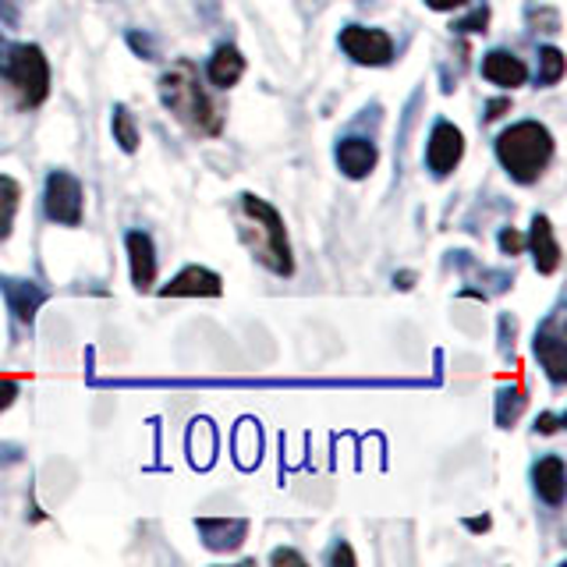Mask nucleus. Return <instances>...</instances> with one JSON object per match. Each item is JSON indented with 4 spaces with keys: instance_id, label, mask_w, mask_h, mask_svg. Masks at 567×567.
<instances>
[{
    "instance_id": "nucleus-1",
    "label": "nucleus",
    "mask_w": 567,
    "mask_h": 567,
    "mask_svg": "<svg viewBox=\"0 0 567 567\" xmlns=\"http://www.w3.org/2000/svg\"><path fill=\"white\" fill-rule=\"evenodd\" d=\"M159 100L167 111L185 124L192 135L213 138L224 128V106L206 93L199 79V68L192 61H174L164 75H159Z\"/></svg>"
},
{
    "instance_id": "nucleus-2",
    "label": "nucleus",
    "mask_w": 567,
    "mask_h": 567,
    "mask_svg": "<svg viewBox=\"0 0 567 567\" xmlns=\"http://www.w3.org/2000/svg\"><path fill=\"white\" fill-rule=\"evenodd\" d=\"M235 220H238V235H241L245 248L252 252L256 262H262L266 270L277 274V277L295 274V259H291L288 230H284V217L270 203L259 199V195H252V192H245V195H238Z\"/></svg>"
},
{
    "instance_id": "nucleus-3",
    "label": "nucleus",
    "mask_w": 567,
    "mask_h": 567,
    "mask_svg": "<svg viewBox=\"0 0 567 567\" xmlns=\"http://www.w3.org/2000/svg\"><path fill=\"white\" fill-rule=\"evenodd\" d=\"M496 159L514 177V182L532 185L554 159V135L539 121H518L496 138Z\"/></svg>"
},
{
    "instance_id": "nucleus-4",
    "label": "nucleus",
    "mask_w": 567,
    "mask_h": 567,
    "mask_svg": "<svg viewBox=\"0 0 567 567\" xmlns=\"http://www.w3.org/2000/svg\"><path fill=\"white\" fill-rule=\"evenodd\" d=\"M0 71L11 82L22 106H40L50 96V64L43 58V50L35 43L22 47H4V58H0Z\"/></svg>"
},
{
    "instance_id": "nucleus-5",
    "label": "nucleus",
    "mask_w": 567,
    "mask_h": 567,
    "mask_svg": "<svg viewBox=\"0 0 567 567\" xmlns=\"http://www.w3.org/2000/svg\"><path fill=\"white\" fill-rule=\"evenodd\" d=\"M43 206H47V217L53 224L79 227L82 224V209H85L82 182L75 174H68V171H50L47 192H43Z\"/></svg>"
},
{
    "instance_id": "nucleus-6",
    "label": "nucleus",
    "mask_w": 567,
    "mask_h": 567,
    "mask_svg": "<svg viewBox=\"0 0 567 567\" xmlns=\"http://www.w3.org/2000/svg\"><path fill=\"white\" fill-rule=\"evenodd\" d=\"M341 47L354 64H369V68L390 64V58H394V40L383 29L348 25L341 32Z\"/></svg>"
},
{
    "instance_id": "nucleus-7",
    "label": "nucleus",
    "mask_w": 567,
    "mask_h": 567,
    "mask_svg": "<svg viewBox=\"0 0 567 567\" xmlns=\"http://www.w3.org/2000/svg\"><path fill=\"white\" fill-rule=\"evenodd\" d=\"M461 156H465V135H461L451 121H436L430 132V146H425V164L433 174H451Z\"/></svg>"
},
{
    "instance_id": "nucleus-8",
    "label": "nucleus",
    "mask_w": 567,
    "mask_h": 567,
    "mask_svg": "<svg viewBox=\"0 0 567 567\" xmlns=\"http://www.w3.org/2000/svg\"><path fill=\"white\" fill-rule=\"evenodd\" d=\"M536 359L543 362L546 377L554 383L567 380V344H564V333H560V319H546L536 333Z\"/></svg>"
},
{
    "instance_id": "nucleus-9",
    "label": "nucleus",
    "mask_w": 567,
    "mask_h": 567,
    "mask_svg": "<svg viewBox=\"0 0 567 567\" xmlns=\"http://www.w3.org/2000/svg\"><path fill=\"white\" fill-rule=\"evenodd\" d=\"M224 291L220 274L206 270V266H185L167 288H159L164 298H217Z\"/></svg>"
},
{
    "instance_id": "nucleus-10",
    "label": "nucleus",
    "mask_w": 567,
    "mask_h": 567,
    "mask_svg": "<svg viewBox=\"0 0 567 567\" xmlns=\"http://www.w3.org/2000/svg\"><path fill=\"white\" fill-rule=\"evenodd\" d=\"M0 291H4L8 309L14 312L18 323L32 327L35 312H40V306L47 301V291L40 288V284H32V280H14V277H0Z\"/></svg>"
},
{
    "instance_id": "nucleus-11",
    "label": "nucleus",
    "mask_w": 567,
    "mask_h": 567,
    "mask_svg": "<svg viewBox=\"0 0 567 567\" xmlns=\"http://www.w3.org/2000/svg\"><path fill=\"white\" fill-rule=\"evenodd\" d=\"M199 536L213 554H235L248 539V522L245 518H203Z\"/></svg>"
},
{
    "instance_id": "nucleus-12",
    "label": "nucleus",
    "mask_w": 567,
    "mask_h": 567,
    "mask_svg": "<svg viewBox=\"0 0 567 567\" xmlns=\"http://www.w3.org/2000/svg\"><path fill=\"white\" fill-rule=\"evenodd\" d=\"M128 262H132V284L138 291H150L156 280V248L146 230H128Z\"/></svg>"
},
{
    "instance_id": "nucleus-13",
    "label": "nucleus",
    "mask_w": 567,
    "mask_h": 567,
    "mask_svg": "<svg viewBox=\"0 0 567 567\" xmlns=\"http://www.w3.org/2000/svg\"><path fill=\"white\" fill-rule=\"evenodd\" d=\"M528 248H532V259H536L539 274H557V266H560V241L554 235V224H549V217L532 220Z\"/></svg>"
},
{
    "instance_id": "nucleus-14",
    "label": "nucleus",
    "mask_w": 567,
    "mask_h": 567,
    "mask_svg": "<svg viewBox=\"0 0 567 567\" xmlns=\"http://www.w3.org/2000/svg\"><path fill=\"white\" fill-rule=\"evenodd\" d=\"M377 159H380V153L369 138H344L341 146H337V167H341L351 182L369 177L372 167H377Z\"/></svg>"
},
{
    "instance_id": "nucleus-15",
    "label": "nucleus",
    "mask_w": 567,
    "mask_h": 567,
    "mask_svg": "<svg viewBox=\"0 0 567 567\" xmlns=\"http://www.w3.org/2000/svg\"><path fill=\"white\" fill-rule=\"evenodd\" d=\"M532 483H536V493L549 507H560L564 504V493H567V472H564V461L557 454L543 457L536 468H532Z\"/></svg>"
},
{
    "instance_id": "nucleus-16",
    "label": "nucleus",
    "mask_w": 567,
    "mask_h": 567,
    "mask_svg": "<svg viewBox=\"0 0 567 567\" xmlns=\"http://www.w3.org/2000/svg\"><path fill=\"white\" fill-rule=\"evenodd\" d=\"M483 75L501 89H518L528 79V68L511 50H493L483 58Z\"/></svg>"
},
{
    "instance_id": "nucleus-17",
    "label": "nucleus",
    "mask_w": 567,
    "mask_h": 567,
    "mask_svg": "<svg viewBox=\"0 0 567 567\" xmlns=\"http://www.w3.org/2000/svg\"><path fill=\"white\" fill-rule=\"evenodd\" d=\"M206 75L209 82L217 85V89H230V85H238L241 75H245V58H241V50L238 47H217V53L209 58V68H206Z\"/></svg>"
},
{
    "instance_id": "nucleus-18",
    "label": "nucleus",
    "mask_w": 567,
    "mask_h": 567,
    "mask_svg": "<svg viewBox=\"0 0 567 567\" xmlns=\"http://www.w3.org/2000/svg\"><path fill=\"white\" fill-rule=\"evenodd\" d=\"M18 203H22V185H18L14 177L0 174V241H4V238L11 235Z\"/></svg>"
},
{
    "instance_id": "nucleus-19",
    "label": "nucleus",
    "mask_w": 567,
    "mask_h": 567,
    "mask_svg": "<svg viewBox=\"0 0 567 567\" xmlns=\"http://www.w3.org/2000/svg\"><path fill=\"white\" fill-rule=\"evenodd\" d=\"M111 128H114V142L124 153H135L138 150V124L132 117V111L124 103H114V117H111Z\"/></svg>"
},
{
    "instance_id": "nucleus-20",
    "label": "nucleus",
    "mask_w": 567,
    "mask_h": 567,
    "mask_svg": "<svg viewBox=\"0 0 567 567\" xmlns=\"http://www.w3.org/2000/svg\"><path fill=\"white\" fill-rule=\"evenodd\" d=\"M525 408V390L522 386H504L501 398H496V422L504 425V430H511L514 422H518Z\"/></svg>"
},
{
    "instance_id": "nucleus-21",
    "label": "nucleus",
    "mask_w": 567,
    "mask_h": 567,
    "mask_svg": "<svg viewBox=\"0 0 567 567\" xmlns=\"http://www.w3.org/2000/svg\"><path fill=\"white\" fill-rule=\"evenodd\" d=\"M564 53L557 47L539 50V85H557L564 79Z\"/></svg>"
},
{
    "instance_id": "nucleus-22",
    "label": "nucleus",
    "mask_w": 567,
    "mask_h": 567,
    "mask_svg": "<svg viewBox=\"0 0 567 567\" xmlns=\"http://www.w3.org/2000/svg\"><path fill=\"white\" fill-rule=\"evenodd\" d=\"M522 248H525V238H522L514 227H504V230H501V252H504V256H518Z\"/></svg>"
},
{
    "instance_id": "nucleus-23",
    "label": "nucleus",
    "mask_w": 567,
    "mask_h": 567,
    "mask_svg": "<svg viewBox=\"0 0 567 567\" xmlns=\"http://www.w3.org/2000/svg\"><path fill=\"white\" fill-rule=\"evenodd\" d=\"M486 22H489V8H475L472 18L457 22V32H486Z\"/></svg>"
},
{
    "instance_id": "nucleus-24",
    "label": "nucleus",
    "mask_w": 567,
    "mask_h": 567,
    "mask_svg": "<svg viewBox=\"0 0 567 567\" xmlns=\"http://www.w3.org/2000/svg\"><path fill=\"white\" fill-rule=\"evenodd\" d=\"M270 564H277V567H280V564H295V567H306V557H301L298 549H284V546H280V549H274V554H270Z\"/></svg>"
},
{
    "instance_id": "nucleus-25",
    "label": "nucleus",
    "mask_w": 567,
    "mask_h": 567,
    "mask_svg": "<svg viewBox=\"0 0 567 567\" xmlns=\"http://www.w3.org/2000/svg\"><path fill=\"white\" fill-rule=\"evenodd\" d=\"M560 430V415H554V412H543L539 415V422H536V433H543V436H554Z\"/></svg>"
},
{
    "instance_id": "nucleus-26",
    "label": "nucleus",
    "mask_w": 567,
    "mask_h": 567,
    "mask_svg": "<svg viewBox=\"0 0 567 567\" xmlns=\"http://www.w3.org/2000/svg\"><path fill=\"white\" fill-rule=\"evenodd\" d=\"M18 398V383L14 380H0V412H8Z\"/></svg>"
},
{
    "instance_id": "nucleus-27",
    "label": "nucleus",
    "mask_w": 567,
    "mask_h": 567,
    "mask_svg": "<svg viewBox=\"0 0 567 567\" xmlns=\"http://www.w3.org/2000/svg\"><path fill=\"white\" fill-rule=\"evenodd\" d=\"M330 564H333V567H341V564H348V567H351V564H354L351 546H348V543H337V546L330 549Z\"/></svg>"
},
{
    "instance_id": "nucleus-28",
    "label": "nucleus",
    "mask_w": 567,
    "mask_h": 567,
    "mask_svg": "<svg viewBox=\"0 0 567 567\" xmlns=\"http://www.w3.org/2000/svg\"><path fill=\"white\" fill-rule=\"evenodd\" d=\"M507 111H511V100H493V103H486V121L504 117Z\"/></svg>"
},
{
    "instance_id": "nucleus-29",
    "label": "nucleus",
    "mask_w": 567,
    "mask_h": 567,
    "mask_svg": "<svg viewBox=\"0 0 567 567\" xmlns=\"http://www.w3.org/2000/svg\"><path fill=\"white\" fill-rule=\"evenodd\" d=\"M128 43H132L138 53H146V61H153V43H150V40H142L138 32H132V35H128Z\"/></svg>"
},
{
    "instance_id": "nucleus-30",
    "label": "nucleus",
    "mask_w": 567,
    "mask_h": 567,
    "mask_svg": "<svg viewBox=\"0 0 567 567\" xmlns=\"http://www.w3.org/2000/svg\"><path fill=\"white\" fill-rule=\"evenodd\" d=\"M425 4H430L433 11H454V8H465L468 0H425Z\"/></svg>"
},
{
    "instance_id": "nucleus-31",
    "label": "nucleus",
    "mask_w": 567,
    "mask_h": 567,
    "mask_svg": "<svg viewBox=\"0 0 567 567\" xmlns=\"http://www.w3.org/2000/svg\"><path fill=\"white\" fill-rule=\"evenodd\" d=\"M493 522H489V514H483V518H465V528L468 532H486Z\"/></svg>"
},
{
    "instance_id": "nucleus-32",
    "label": "nucleus",
    "mask_w": 567,
    "mask_h": 567,
    "mask_svg": "<svg viewBox=\"0 0 567 567\" xmlns=\"http://www.w3.org/2000/svg\"><path fill=\"white\" fill-rule=\"evenodd\" d=\"M394 284H398L401 291H408V288H412V284H415V274H398V277H394Z\"/></svg>"
}]
</instances>
